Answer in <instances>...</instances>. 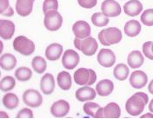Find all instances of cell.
<instances>
[{
  "instance_id": "cell-31",
  "label": "cell",
  "mask_w": 153,
  "mask_h": 119,
  "mask_svg": "<svg viewBox=\"0 0 153 119\" xmlns=\"http://www.w3.org/2000/svg\"><path fill=\"white\" fill-rule=\"evenodd\" d=\"M32 71L27 67H19L15 71V78L21 82H26L31 78Z\"/></svg>"
},
{
  "instance_id": "cell-8",
  "label": "cell",
  "mask_w": 153,
  "mask_h": 119,
  "mask_svg": "<svg viewBox=\"0 0 153 119\" xmlns=\"http://www.w3.org/2000/svg\"><path fill=\"white\" fill-rule=\"evenodd\" d=\"M101 10L108 18H116L121 14L120 4L115 0H105L102 3Z\"/></svg>"
},
{
  "instance_id": "cell-40",
  "label": "cell",
  "mask_w": 153,
  "mask_h": 119,
  "mask_svg": "<svg viewBox=\"0 0 153 119\" xmlns=\"http://www.w3.org/2000/svg\"><path fill=\"white\" fill-rule=\"evenodd\" d=\"M0 118H9V116H8L4 111H1V112H0Z\"/></svg>"
},
{
  "instance_id": "cell-24",
  "label": "cell",
  "mask_w": 153,
  "mask_h": 119,
  "mask_svg": "<svg viewBox=\"0 0 153 119\" xmlns=\"http://www.w3.org/2000/svg\"><path fill=\"white\" fill-rule=\"evenodd\" d=\"M141 24L137 20H130L124 25V33L130 38L137 37L141 31Z\"/></svg>"
},
{
  "instance_id": "cell-43",
  "label": "cell",
  "mask_w": 153,
  "mask_h": 119,
  "mask_svg": "<svg viewBox=\"0 0 153 119\" xmlns=\"http://www.w3.org/2000/svg\"><path fill=\"white\" fill-rule=\"evenodd\" d=\"M0 45H1V51L3 50V43L2 42H0Z\"/></svg>"
},
{
  "instance_id": "cell-6",
  "label": "cell",
  "mask_w": 153,
  "mask_h": 119,
  "mask_svg": "<svg viewBox=\"0 0 153 119\" xmlns=\"http://www.w3.org/2000/svg\"><path fill=\"white\" fill-rule=\"evenodd\" d=\"M63 24V18L57 10H51L45 14L44 24L50 31L59 30Z\"/></svg>"
},
{
  "instance_id": "cell-2",
  "label": "cell",
  "mask_w": 153,
  "mask_h": 119,
  "mask_svg": "<svg viewBox=\"0 0 153 119\" xmlns=\"http://www.w3.org/2000/svg\"><path fill=\"white\" fill-rule=\"evenodd\" d=\"M123 38L121 30L116 27H110L102 30L98 34V40L101 44L105 46H111L118 44Z\"/></svg>"
},
{
  "instance_id": "cell-18",
  "label": "cell",
  "mask_w": 153,
  "mask_h": 119,
  "mask_svg": "<svg viewBox=\"0 0 153 119\" xmlns=\"http://www.w3.org/2000/svg\"><path fill=\"white\" fill-rule=\"evenodd\" d=\"M114 89V84L111 80L103 79L99 81L96 86L97 93L101 97H107L112 93Z\"/></svg>"
},
{
  "instance_id": "cell-30",
  "label": "cell",
  "mask_w": 153,
  "mask_h": 119,
  "mask_svg": "<svg viewBox=\"0 0 153 119\" xmlns=\"http://www.w3.org/2000/svg\"><path fill=\"white\" fill-rule=\"evenodd\" d=\"M91 22L97 27H104L109 24L110 20L103 12H96L91 16Z\"/></svg>"
},
{
  "instance_id": "cell-16",
  "label": "cell",
  "mask_w": 153,
  "mask_h": 119,
  "mask_svg": "<svg viewBox=\"0 0 153 119\" xmlns=\"http://www.w3.org/2000/svg\"><path fill=\"white\" fill-rule=\"evenodd\" d=\"M143 10V4L138 0H130L124 5V11L127 16L136 17Z\"/></svg>"
},
{
  "instance_id": "cell-33",
  "label": "cell",
  "mask_w": 153,
  "mask_h": 119,
  "mask_svg": "<svg viewBox=\"0 0 153 119\" xmlns=\"http://www.w3.org/2000/svg\"><path fill=\"white\" fill-rule=\"evenodd\" d=\"M0 13L5 17H10L13 15L14 11L10 6L9 0H0Z\"/></svg>"
},
{
  "instance_id": "cell-28",
  "label": "cell",
  "mask_w": 153,
  "mask_h": 119,
  "mask_svg": "<svg viewBox=\"0 0 153 119\" xmlns=\"http://www.w3.org/2000/svg\"><path fill=\"white\" fill-rule=\"evenodd\" d=\"M130 73V70L128 66L124 64H118L113 69V75L115 78L119 81H124L128 78Z\"/></svg>"
},
{
  "instance_id": "cell-5",
  "label": "cell",
  "mask_w": 153,
  "mask_h": 119,
  "mask_svg": "<svg viewBox=\"0 0 153 119\" xmlns=\"http://www.w3.org/2000/svg\"><path fill=\"white\" fill-rule=\"evenodd\" d=\"M13 49L24 56H30L35 51V44L25 36H19L13 41Z\"/></svg>"
},
{
  "instance_id": "cell-7",
  "label": "cell",
  "mask_w": 153,
  "mask_h": 119,
  "mask_svg": "<svg viewBox=\"0 0 153 119\" xmlns=\"http://www.w3.org/2000/svg\"><path fill=\"white\" fill-rule=\"evenodd\" d=\"M23 101L30 108H38L43 103V97L37 89H29L23 94Z\"/></svg>"
},
{
  "instance_id": "cell-15",
  "label": "cell",
  "mask_w": 153,
  "mask_h": 119,
  "mask_svg": "<svg viewBox=\"0 0 153 119\" xmlns=\"http://www.w3.org/2000/svg\"><path fill=\"white\" fill-rule=\"evenodd\" d=\"M40 89L42 90L43 94L45 95H51L53 93L55 89V80H54V77L51 74L46 73L41 78Z\"/></svg>"
},
{
  "instance_id": "cell-34",
  "label": "cell",
  "mask_w": 153,
  "mask_h": 119,
  "mask_svg": "<svg viewBox=\"0 0 153 119\" xmlns=\"http://www.w3.org/2000/svg\"><path fill=\"white\" fill-rule=\"evenodd\" d=\"M141 22L146 26H153V9H147L141 15Z\"/></svg>"
},
{
  "instance_id": "cell-4",
  "label": "cell",
  "mask_w": 153,
  "mask_h": 119,
  "mask_svg": "<svg viewBox=\"0 0 153 119\" xmlns=\"http://www.w3.org/2000/svg\"><path fill=\"white\" fill-rule=\"evenodd\" d=\"M97 80V74L91 69L80 68L74 73V81L76 84L81 86H90L95 84Z\"/></svg>"
},
{
  "instance_id": "cell-22",
  "label": "cell",
  "mask_w": 153,
  "mask_h": 119,
  "mask_svg": "<svg viewBox=\"0 0 153 119\" xmlns=\"http://www.w3.org/2000/svg\"><path fill=\"white\" fill-rule=\"evenodd\" d=\"M121 116V109L116 103H108L103 109V118H119Z\"/></svg>"
},
{
  "instance_id": "cell-26",
  "label": "cell",
  "mask_w": 153,
  "mask_h": 119,
  "mask_svg": "<svg viewBox=\"0 0 153 119\" xmlns=\"http://www.w3.org/2000/svg\"><path fill=\"white\" fill-rule=\"evenodd\" d=\"M57 81L58 87L61 89L68 90V89H71L72 81H71V76L69 72L61 71L60 73H58Z\"/></svg>"
},
{
  "instance_id": "cell-36",
  "label": "cell",
  "mask_w": 153,
  "mask_h": 119,
  "mask_svg": "<svg viewBox=\"0 0 153 119\" xmlns=\"http://www.w3.org/2000/svg\"><path fill=\"white\" fill-rule=\"evenodd\" d=\"M152 41L145 42L143 44V55L149 58V59L153 60V51H152Z\"/></svg>"
},
{
  "instance_id": "cell-38",
  "label": "cell",
  "mask_w": 153,
  "mask_h": 119,
  "mask_svg": "<svg viewBox=\"0 0 153 119\" xmlns=\"http://www.w3.org/2000/svg\"><path fill=\"white\" fill-rule=\"evenodd\" d=\"M78 4L85 9H91L97 5V0H77Z\"/></svg>"
},
{
  "instance_id": "cell-17",
  "label": "cell",
  "mask_w": 153,
  "mask_h": 119,
  "mask_svg": "<svg viewBox=\"0 0 153 119\" xmlns=\"http://www.w3.org/2000/svg\"><path fill=\"white\" fill-rule=\"evenodd\" d=\"M35 0H17L16 11L21 17L29 16L33 8V3Z\"/></svg>"
},
{
  "instance_id": "cell-32",
  "label": "cell",
  "mask_w": 153,
  "mask_h": 119,
  "mask_svg": "<svg viewBox=\"0 0 153 119\" xmlns=\"http://www.w3.org/2000/svg\"><path fill=\"white\" fill-rule=\"evenodd\" d=\"M16 85V80L14 78L10 77V76H6L4 78H3L1 80V84H0V88L1 90L4 92L11 90L15 87Z\"/></svg>"
},
{
  "instance_id": "cell-39",
  "label": "cell",
  "mask_w": 153,
  "mask_h": 119,
  "mask_svg": "<svg viewBox=\"0 0 153 119\" xmlns=\"http://www.w3.org/2000/svg\"><path fill=\"white\" fill-rule=\"evenodd\" d=\"M148 90L151 94L153 95V79L151 81V83L149 84V86H148Z\"/></svg>"
},
{
  "instance_id": "cell-20",
  "label": "cell",
  "mask_w": 153,
  "mask_h": 119,
  "mask_svg": "<svg viewBox=\"0 0 153 119\" xmlns=\"http://www.w3.org/2000/svg\"><path fill=\"white\" fill-rule=\"evenodd\" d=\"M96 90L92 89L91 87L89 86H85L81 87L76 91V98L79 102H85V101H91L95 99L96 98Z\"/></svg>"
},
{
  "instance_id": "cell-19",
  "label": "cell",
  "mask_w": 153,
  "mask_h": 119,
  "mask_svg": "<svg viewBox=\"0 0 153 119\" xmlns=\"http://www.w3.org/2000/svg\"><path fill=\"white\" fill-rule=\"evenodd\" d=\"M84 111L86 115L94 118H103V107L93 102H87L84 105Z\"/></svg>"
},
{
  "instance_id": "cell-25",
  "label": "cell",
  "mask_w": 153,
  "mask_h": 119,
  "mask_svg": "<svg viewBox=\"0 0 153 119\" xmlns=\"http://www.w3.org/2000/svg\"><path fill=\"white\" fill-rule=\"evenodd\" d=\"M17 64V58L14 55L10 53H5L1 56L0 65L1 68L4 70H11L15 68Z\"/></svg>"
},
{
  "instance_id": "cell-41",
  "label": "cell",
  "mask_w": 153,
  "mask_h": 119,
  "mask_svg": "<svg viewBox=\"0 0 153 119\" xmlns=\"http://www.w3.org/2000/svg\"><path fill=\"white\" fill-rule=\"evenodd\" d=\"M153 118V115H152L151 113H146V114H144V115H143V116L141 117V118Z\"/></svg>"
},
{
  "instance_id": "cell-13",
  "label": "cell",
  "mask_w": 153,
  "mask_h": 119,
  "mask_svg": "<svg viewBox=\"0 0 153 119\" xmlns=\"http://www.w3.org/2000/svg\"><path fill=\"white\" fill-rule=\"evenodd\" d=\"M148 81L147 74L142 70H136L131 73L130 77V84L135 89H142L146 84Z\"/></svg>"
},
{
  "instance_id": "cell-42",
  "label": "cell",
  "mask_w": 153,
  "mask_h": 119,
  "mask_svg": "<svg viewBox=\"0 0 153 119\" xmlns=\"http://www.w3.org/2000/svg\"><path fill=\"white\" fill-rule=\"evenodd\" d=\"M149 110L153 113V99L150 102V103H149Z\"/></svg>"
},
{
  "instance_id": "cell-1",
  "label": "cell",
  "mask_w": 153,
  "mask_h": 119,
  "mask_svg": "<svg viewBox=\"0 0 153 119\" xmlns=\"http://www.w3.org/2000/svg\"><path fill=\"white\" fill-rule=\"evenodd\" d=\"M148 102L149 97L147 94L144 92H137L126 101L125 109L129 115L137 117L143 112Z\"/></svg>"
},
{
  "instance_id": "cell-37",
  "label": "cell",
  "mask_w": 153,
  "mask_h": 119,
  "mask_svg": "<svg viewBox=\"0 0 153 119\" xmlns=\"http://www.w3.org/2000/svg\"><path fill=\"white\" fill-rule=\"evenodd\" d=\"M17 118H33V112L29 108H24L17 114Z\"/></svg>"
},
{
  "instance_id": "cell-10",
  "label": "cell",
  "mask_w": 153,
  "mask_h": 119,
  "mask_svg": "<svg viewBox=\"0 0 153 119\" xmlns=\"http://www.w3.org/2000/svg\"><path fill=\"white\" fill-rule=\"evenodd\" d=\"M79 55L73 50H67L64 52L62 64L67 69H73L79 64Z\"/></svg>"
},
{
  "instance_id": "cell-35",
  "label": "cell",
  "mask_w": 153,
  "mask_h": 119,
  "mask_svg": "<svg viewBox=\"0 0 153 119\" xmlns=\"http://www.w3.org/2000/svg\"><path fill=\"white\" fill-rule=\"evenodd\" d=\"M58 2L57 0H45L43 4V12L46 14L51 10H57Z\"/></svg>"
},
{
  "instance_id": "cell-44",
  "label": "cell",
  "mask_w": 153,
  "mask_h": 119,
  "mask_svg": "<svg viewBox=\"0 0 153 119\" xmlns=\"http://www.w3.org/2000/svg\"><path fill=\"white\" fill-rule=\"evenodd\" d=\"M152 51H153V44H152Z\"/></svg>"
},
{
  "instance_id": "cell-27",
  "label": "cell",
  "mask_w": 153,
  "mask_h": 119,
  "mask_svg": "<svg viewBox=\"0 0 153 119\" xmlns=\"http://www.w3.org/2000/svg\"><path fill=\"white\" fill-rule=\"evenodd\" d=\"M3 104L8 109H13L19 106V99L18 96L14 93H8L5 94L3 98Z\"/></svg>"
},
{
  "instance_id": "cell-23",
  "label": "cell",
  "mask_w": 153,
  "mask_h": 119,
  "mask_svg": "<svg viewBox=\"0 0 153 119\" xmlns=\"http://www.w3.org/2000/svg\"><path fill=\"white\" fill-rule=\"evenodd\" d=\"M127 62L128 64L131 68L132 69H137L142 66L144 62V58L142 53L139 50H133L131 51L127 58Z\"/></svg>"
},
{
  "instance_id": "cell-12",
  "label": "cell",
  "mask_w": 153,
  "mask_h": 119,
  "mask_svg": "<svg viewBox=\"0 0 153 119\" xmlns=\"http://www.w3.org/2000/svg\"><path fill=\"white\" fill-rule=\"evenodd\" d=\"M70 104L65 100H58L51 107V113L54 118H61L65 117L70 111Z\"/></svg>"
},
{
  "instance_id": "cell-14",
  "label": "cell",
  "mask_w": 153,
  "mask_h": 119,
  "mask_svg": "<svg viewBox=\"0 0 153 119\" xmlns=\"http://www.w3.org/2000/svg\"><path fill=\"white\" fill-rule=\"evenodd\" d=\"M15 33V24L10 20L1 19L0 21V37L4 40H9Z\"/></svg>"
},
{
  "instance_id": "cell-11",
  "label": "cell",
  "mask_w": 153,
  "mask_h": 119,
  "mask_svg": "<svg viewBox=\"0 0 153 119\" xmlns=\"http://www.w3.org/2000/svg\"><path fill=\"white\" fill-rule=\"evenodd\" d=\"M72 31L76 38L84 39V38L90 37L91 29L90 24L87 22L84 21V20H79V21H76L73 24Z\"/></svg>"
},
{
  "instance_id": "cell-29",
  "label": "cell",
  "mask_w": 153,
  "mask_h": 119,
  "mask_svg": "<svg viewBox=\"0 0 153 119\" xmlns=\"http://www.w3.org/2000/svg\"><path fill=\"white\" fill-rule=\"evenodd\" d=\"M31 66L38 74H42L47 68V63L45 59L40 56L35 57L31 61Z\"/></svg>"
},
{
  "instance_id": "cell-21",
  "label": "cell",
  "mask_w": 153,
  "mask_h": 119,
  "mask_svg": "<svg viewBox=\"0 0 153 119\" xmlns=\"http://www.w3.org/2000/svg\"><path fill=\"white\" fill-rule=\"evenodd\" d=\"M63 46L59 44H51L48 46L45 50V57L50 61H56L59 59L63 53Z\"/></svg>"
},
{
  "instance_id": "cell-3",
  "label": "cell",
  "mask_w": 153,
  "mask_h": 119,
  "mask_svg": "<svg viewBox=\"0 0 153 119\" xmlns=\"http://www.w3.org/2000/svg\"><path fill=\"white\" fill-rule=\"evenodd\" d=\"M74 45L76 49L80 50L85 56H93L98 49V44L92 37H88L84 39L75 38Z\"/></svg>"
},
{
  "instance_id": "cell-9",
  "label": "cell",
  "mask_w": 153,
  "mask_h": 119,
  "mask_svg": "<svg viewBox=\"0 0 153 119\" xmlns=\"http://www.w3.org/2000/svg\"><path fill=\"white\" fill-rule=\"evenodd\" d=\"M98 64L105 68H110L113 66L116 62V55L110 49H102L97 55Z\"/></svg>"
}]
</instances>
